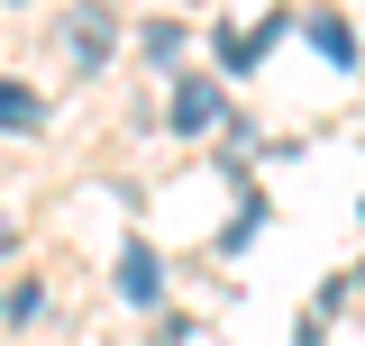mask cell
<instances>
[{"mask_svg":"<svg viewBox=\"0 0 365 346\" xmlns=\"http://www.w3.org/2000/svg\"><path fill=\"white\" fill-rule=\"evenodd\" d=\"M46 319V283H9V301H0V328H37Z\"/></svg>","mask_w":365,"mask_h":346,"instance_id":"8992f818","label":"cell"},{"mask_svg":"<svg viewBox=\"0 0 365 346\" xmlns=\"http://www.w3.org/2000/svg\"><path fill=\"white\" fill-rule=\"evenodd\" d=\"M64 46H73V64H101V55H110V9H73V19H64Z\"/></svg>","mask_w":365,"mask_h":346,"instance_id":"277c9868","label":"cell"},{"mask_svg":"<svg viewBox=\"0 0 365 346\" xmlns=\"http://www.w3.org/2000/svg\"><path fill=\"white\" fill-rule=\"evenodd\" d=\"M165 119H174L182 137H201V128H220V119H228V100H220V83H210V73H182L174 100H165Z\"/></svg>","mask_w":365,"mask_h":346,"instance_id":"6da1fadb","label":"cell"},{"mask_svg":"<svg viewBox=\"0 0 365 346\" xmlns=\"http://www.w3.org/2000/svg\"><path fill=\"white\" fill-rule=\"evenodd\" d=\"M37 119H46V100H37V91H28V83H0V128H9V137H28Z\"/></svg>","mask_w":365,"mask_h":346,"instance_id":"5b68a950","label":"cell"},{"mask_svg":"<svg viewBox=\"0 0 365 346\" xmlns=\"http://www.w3.org/2000/svg\"><path fill=\"white\" fill-rule=\"evenodd\" d=\"M137 46H146L155 64H174V55H182V19H146V37H137Z\"/></svg>","mask_w":365,"mask_h":346,"instance_id":"52a82bcc","label":"cell"},{"mask_svg":"<svg viewBox=\"0 0 365 346\" xmlns=\"http://www.w3.org/2000/svg\"><path fill=\"white\" fill-rule=\"evenodd\" d=\"M302 37H311L319 55H329V64H338V73H347V64H356V19H347V9H319V19H302Z\"/></svg>","mask_w":365,"mask_h":346,"instance_id":"7a4b0ae2","label":"cell"},{"mask_svg":"<svg viewBox=\"0 0 365 346\" xmlns=\"http://www.w3.org/2000/svg\"><path fill=\"white\" fill-rule=\"evenodd\" d=\"M155 292H165V264H155V246H128V256H119V301H155Z\"/></svg>","mask_w":365,"mask_h":346,"instance_id":"3957f363","label":"cell"}]
</instances>
